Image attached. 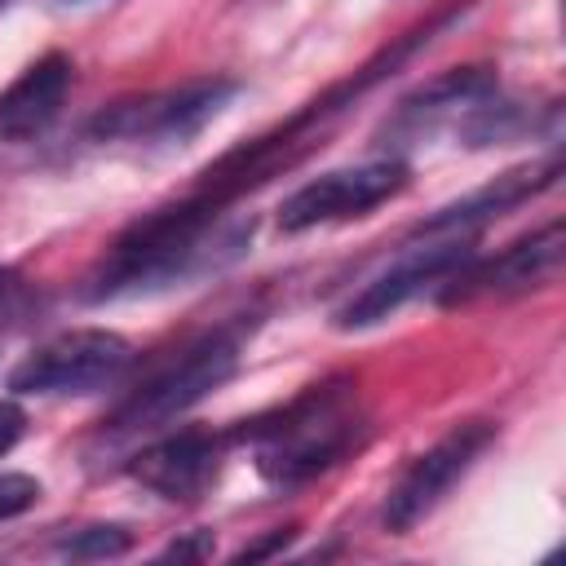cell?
<instances>
[{"label": "cell", "instance_id": "cell-1", "mask_svg": "<svg viewBox=\"0 0 566 566\" xmlns=\"http://www.w3.org/2000/svg\"><path fill=\"white\" fill-rule=\"evenodd\" d=\"M248 230L243 226L226 230L221 203L190 190L186 199L137 217L88 270L80 296L84 301H119V296H146V292L172 287L208 265L230 261L239 252V243L248 239Z\"/></svg>", "mask_w": 566, "mask_h": 566}, {"label": "cell", "instance_id": "cell-2", "mask_svg": "<svg viewBox=\"0 0 566 566\" xmlns=\"http://www.w3.org/2000/svg\"><path fill=\"white\" fill-rule=\"evenodd\" d=\"M239 438L252 447V464L270 486H301L363 447L367 416L358 407L354 380L332 376L256 416L239 429Z\"/></svg>", "mask_w": 566, "mask_h": 566}, {"label": "cell", "instance_id": "cell-3", "mask_svg": "<svg viewBox=\"0 0 566 566\" xmlns=\"http://www.w3.org/2000/svg\"><path fill=\"white\" fill-rule=\"evenodd\" d=\"M243 336H248V323H221V327L203 332L199 340L181 345L142 385H133L128 398L102 420V442H124V438L150 433V429L186 416L195 402H203L217 385H226L234 376Z\"/></svg>", "mask_w": 566, "mask_h": 566}, {"label": "cell", "instance_id": "cell-4", "mask_svg": "<svg viewBox=\"0 0 566 566\" xmlns=\"http://www.w3.org/2000/svg\"><path fill=\"white\" fill-rule=\"evenodd\" d=\"M239 93L234 80L212 75V80H186L177 88L142 93L128 102H115L93 115L88 137L93 142H142V146H172L195 137L208 119L221 115V106Z\"/></svg>", "mask_w": 566, "mask_h": 566}, {"label": "cell", "instance_id": "cell-5", "mask_svg": "<svg viewBox=\"0 0 566 566\" xmlns=\"http://www.w3.org/2000/svg\"><path fill=\"white\" fill-rule=\"evenodd\" d=\"M133 363V345L111 327H71L53 340L35 345L13 371V394H40V398H66V394H97L115 385Z\"/></svg>", "mask_w": 566, "mask_h": 566}, {"label": "cell", "instance_id": "cell-6", "mask_svg": "<svg viewBox=\"0 0 566 566\" xmlns=\"http://www.w3.org/2000/svg\"><path fill=\"white\" fill-rule=\"evenodd\" d=\"M420 243L402 248V256L394 265H385L376 279H367L340 310H336V327L358 332V327H376L389 314H398L411 296L442 287L455 265H464L473 256V234H416Z\"/></svg>", "mask_w": 566, "mask_h": 566}, {"label": "cell", "instance_id": "cell-7", "mask_svg": "<svg viewBox=\"0 0 566 566\" xmlns=\"http://www.w3.org/2000/svg\"><path fill=\"white\" fill-rule=\"evenodd\" d=\"M495 442V424L491 420H460L451 424L433 447H424L389 486L385 495V526L394 535H407L411 526H420L447 495L451 486L478 464V455Z\"/></svg>", "mask_w": 566, "mask_h": 566}, {"label": "cell", "instance_id": "cell-8", "mask_svg": "<svg viewBox=\"0 0 566 566\" xmlns=\"http://www.w3.org/2000/svg\"><path fill=\"white\" fill-rule=\"evenodd\" d=\"M407 177H411V168H407L398 155L318 172V177H310L305 186H296V190L283 199V208H279V230H283V234H301V230H314V226L367 217L371 208H380V203H389L394 195H402Z\"/></svg>", "mask_w": 566, "mask_h": 566}, {"label": "cell", "instance_id": "cell-9", "mask_svg": "<svg viewBox=\"0 0 566 566\" xmlns=\"http://www.w3.org/2000/svg\"><path fill=\"white\" fill-rule=\"evenodd\" d=\"M562 256H566L562 221H548V226L513 239L495 256L473 252L464 265H455V274L438 287V296L447 305H464V301H482V296H517V292L553 283L562 274Z\"/></svg>", "mask_w": 566, "mask_h": 566}, {"label": "cell", "instance_id": "cell-10", "mask_svg": "<svg viewBox=\"0 0 566 566\" xmlns=\"http://www.w3.org/2000/svg\"><path fill=\"white\" fill-rule=\"evenodd\" d=\"M226 438L212 429H177L128 460V473L159 500H199L221 469Z\"/></svg>", "mask_w": 566, "mask_h": 566}, {"label": "cell", "instance_id": "cell-11", "mask_svg": "<svg viewBox=\"0 0 566 566\" xmlns=\"http://www.w3.org/2000/svg\"><path fill=\"white\" fill-rule=\"evenodd\" d=\"M500 93L495 75L486 66H460L447 71L438 80H429L424 88H416L411 97H402L398 115H394V133H429V128H451L460 137V128Z\"/></svg>", "mask_w": 566, "mask_h": 566}, {"label": "cell", "instance_id": "cell-12", "mask_svg": "<svg viewBox=\"0 0 566 566\" xmlns=\"http://www.w3.org/2000/svg\"><path fill=\"white\" fill-rule=\"evenodd\" d=\"M557 172H562V159H557V155L544 159V164L513 168V172L495 177L491 186H482V190H473V195H464V199L438 208L429 221L416 226V234H478L482 221H491V217L517 208L522 199H531V195H539V190H548V186L557 181Z\"/></svg>", "mask_w": 566, "mask_h": 566}, {"label": "cell", "instance_id": "cell-13", "mask_svg": "<svg viewBox=\"0 0 566 566\" xmlns=\"http://www.w3.org/2000/svg\"><path fill=\"white\" fill-rule=\"evenodd\" d=\"M71 57L66 53H44L35 57L4 93H0V137L9 142H27L35 133H44L71 88Z\"/></svg>", "mask_w": 566, "mask_h": 566}, {"label": "cell", "instance_id": "cell-14", "mask_svg": "<svg viewBox=\"0 0 566 566\" xmlns=\"http://www.w3.org/2000/svg\"><path fill=\"white\" fill-rule=\"evenodd\" d=\"M128 544H133L128 526H119V522H97V526H80L75 535H66V539L57 544V553H62V557H80V562H97V557H119V553H128Z\"/></svg>", "mask_w": 566, "mask_h": 566}, {"label": "cell", "instance_id": "cell-15", "mask_svg": "<svg viewBox=\"0 0 566 566\" xmlns=\"http://www.w3.org/2000/svg\"><path fill=\"white\" fill-rule=\"evenodd\" d=\"M31 310H35V287L13 265H0V327L27 323Z\"/></svg>", "mask_w": 566, "mask_h": 566}, {"label": "cell", "instance_id": "cell-16", "mask_svg": "<svg viewBox=\"0 0 566 566\" xmlns=\"http://www.w3.org/2000/svg\"><path fill=\"white\" fill-rule=\"evenodd\" d=\"M40 500V482L31 473H0V522L27 513Z\"/></svg>", "mask_w": 566, "mask_h": 566}, {"label": "cell", "instance_id": "cell-17", "mask_svg": "<svg viewBox=\"0 0 566 566\" xmlns=\"http://www.w3.org/2000/svg\"><path fill=\"white\" fill-rule=\"evenodd\" d=\"M22 429H27V411L13 398H0V455H9L18 447Z\"/></svg>", "mask_w": 566, "mask_h": 566}, {"label": "cell", "instance_id": "cell-18", "mask_svg": "<svg viewBox=\"0 0 566 566\" xmlns=\"http://www.w3.org/2000/svg\"><path fill=\"white\" fill-rule=\"evenodd\" d=\"M287 539H292V531H274L270 539H261V544H248V548H239V553H234V562H256V557H270V553L287 548Z\"/></svg>", "mask_w": 566, "mask_h": 566}, {"label": "cell", "instance_id": "cell-19", "mask_svg": "<svg viewBox=\"0 0 566 566\" xmlns=\"http://www.w3.org/2000/svg\"><path fill=\"white\" fill-rule=\"evenodd\" d=\"M208 553H212V539H208V535H199V539H181V544L164 548V557H208Z\"/></svg>", "mask_w": 566, "mask_h": 566}]
</instances>
